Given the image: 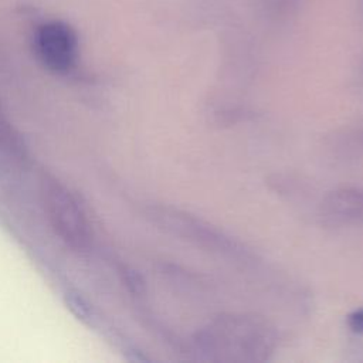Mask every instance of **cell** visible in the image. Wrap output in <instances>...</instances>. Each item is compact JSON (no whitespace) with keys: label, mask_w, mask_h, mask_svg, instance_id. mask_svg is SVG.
Wrapping results in <instances>:
<instances>
[{"label":"cell","mask_w":363,"mask_h":363,"mask_svg":"<svg viewBox=\"0 0 363 363\" xmlns=\"http://www.w3.org/2000/svg\"><path fill=\"white\" fill-rule=\"evenodd\" d=\"M199 340L203 349L217 350L221 346L227 350H238L247 353H261L268 349L269 336L265 326H259L255 320L247 318L223 319Z\"/></svg>","instance_id":"cell-3"},{"label":"cell","mask_w":363,"mask_h":363,"mask_svg":"<svg viewBox=\"0 0 363 363\" xmlns=\"http://www.w3.org/2000/svg\"><path fill=\"white\" fill-rule=\"evenodd\" d=\"M155 216L162 218L164 221V225H170L167 228H172L174 233L183 237H187L189 240H196L203 245H207L210 248H218L221 251L234 250V244H231V241H228L225 237L220 235L217 231L211 230L208 225H204L201 221L187 214H183L179 211L160 210Z\"/></svg>","instance_id":"cell-5"},{"label":"cell","mask_w":363,"mask_h":363,"mask_svg":"<svg viewBox=\"0 0 363 363\" xmlns=\"http://www.w3.org/2000/svg\"><path fill=\"white\" fill-rule=\"evenodd\" d=\"M320 217L329 225H343L363 220V191L343 187L330 191L320 203Z\"/></svg>","instance_id":"cell-4"},{"label":"cell","mask_w":363,"mask_h":363,"mask_svg":"<svg viewBox=\"0 0 363 363\" xmlns=\"http://www.w3.org/2000/svg\"><path fill=\"white\" fill-rule=\"evenodd\" d=\"M35 52L50 71L67 72L78 57V37L75 30L65 21L51 20L41 24L34 38Z\"/></svg>","instance_id":"cell-2"},{"label":"cell","mask_w":363,"mask_h":363,"mask_svg":"<svg viewBox=\"0 0 363 363\" xmlns=\"http://www.w3.org/2000/svg\"><path fill=\"white\" fill-rule=\"evenodd\" d=\"M67 302L69 303V308L74 311V313L79 319H91L89 318L92 315L91 309H89L88 303L81 296L74 295V294H67Z\"/></svg>","instance_id":"cell-7"},{"label":"cell","mask_w":363,"mask_h":363,"mask_svg":"<svg viewBox=\"0 0 363 363\" xmlns=\"http://www.w3.org/2000/svg\"><path fill=\"white\" fill-rule=\"evenodd\" d=\"M347 325L352 332L363 335V309H356L347 316Z\"/></svg>","instance_id":"cell-8"},{"label":"cell","mask_w":363,"mask_h":363,"mask_svg":"<svg viewBox=\"0 0 363 363\" xmlns=\"http://www.w3.org/2000/svg\"><path fill=\"white\" fill-rule=\"evenodd\" d=\"M43 200L55 234L71 248H85L91 241V224L78 197L58 180H45Z\"/></svg>","instance_id":"cell-1"},{"label":"cell","mask_w":363,"mask_h":363,"mask_svg":"<svg viewBox=\"0 0 363 363\" xmlns=\"http://www.w3.org/2000/svg\"><path fill=\"white\" fill-rule=\"evenodd\" d=\"M0 147L17 155L24 152V146L21 143V139L18 138L17 132L13 129L11 123L7 121V118L0 111Z\"/></svg>","instance_id":"cell-6"}]
</instances>
